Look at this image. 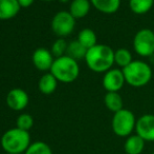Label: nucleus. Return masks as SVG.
I'll use <instances>...</instances> for the list:
<instances>
[{"label": "nucleus", "instance_id": "4", "mask_svg": "<svg viewBox=\"0 0 154 154\" xmlns=\"http://www.w3.org/2000/svg\"><path fill=\"white\" fill-rule=\"evenodd\" d=\"M49 72L57 78L58 81L70 84L79 77L80 67L77 60L64 55L54 60Z\"/></svg>", "mask_w": 154, "mask_h": 154}, {"label": "nucleus", "instance_id": "8", "mask_svg": "<svg viewBox=\"0 0 154 154\" xmlns=\"http://www.w3.org/2000/svg\"><path fill=\"white\" fill-rule=\"evenodd\" d=\"M126 84L123 70L120 68H112L104 73L102 84L107 92H120Z\"/></svg>", "mask_w": 154, "mask_h": 154}, {"label": "nucleus", "instance_id": "18", "mask_svg": "<svg viewBox=\"0 0 154 154\" xmlns=\"http://www.w3.org/2000/svg\"><path fill=\"white\" fill-rule=\"evenodd\" d=\"M77 40L79 41L81 44H83L86 49H90V48L94 47L95 44H97V37L95 32L91 29H83L79 32L78 34Z\"/></svg>", "mask_w": 154, "mask_h": 154}, {"label": "nucleus", "instance_id": "10", "mask_svg": "<svg viewBox=\"0 0 154 154\" xmlns=\"http://www.w3.org/2000/svg\"><path fill=\"white\" fill-rule=\"evenodd\" d=\"M29 95L23 89L15 88L6 95V105L14 111H22L29 105Z\"/></svg>", "mask_w": 154, "mask_h": 154}, {"label": "nucleus", "instance_id": "14", "mask_svg": "<svg viewBox=\"0 0 154 154\" xmlns=\"http://www.w3.org/2000/svg\"><path fill=\"white\" fill-rule=\"evenodd\" d=\"M91 6L90 0H72L68 12L75 19H81L87 16Z\"/></svg>", "mask_w": 154, "mask_h": 154}, {"label": "nucleus", "instance_id": "12", "mask_svg": "<svg viewBox=\"0 0 154 154\" xmlns=\"http://www.w3.org/2000/svg\"><path fill=\"white\" fill-rule=\"evenodd\" d=\"M20 8L18 0H0V20H10L16 17Z\"/></svg>", "mask_w": 154, "mask_h": 154}, {"label": "nucleus", "instance_id": "16", "mask_svg": "<svg viewBox=\"0 0 154 154\" xmlns=\"http://www.w3.org/2000/svg\"><path fill=\"white\" fill-rule=\"evenodd\" d=\"M104 103L106 108L112 113L120 111L124 108L122 95L119 92H107L104 96Z\"/></svg>", "mask_w": 154, "mask_h": 154}, {"label": "nucleus", "instance_id": "22", "mask_svg": "<svg viewBox=\"0 0 154 154\" xmlns=\"http://www.w3.org/2000/svg\"><path fill=\"white\" fill-rule=\"evenodd\" d=\"M24 154H53L51 147L43 142H35L31 144Z\"/></svg>", "mask_w": 154, "mask_h": 154}, {"label": "nucleus", "instance_id": "23", "mask_svg": "<svg viewBox=\"0 0 154 154\" xmlns=\"http://www.w3.org/2000/svg\"><path fill=\"white\" fill-rule=\"evenodd\" d=\"M67 47H68V43H67L63 38H59L53 43L51 52L54 55V57L59 58V57H61V56L66 55Z\"/></svg>", "mask_w": 154, "mask_h": 154}, {"label": "nucleus", "instance_id": "21", "mask_svg": "<svg viewBox=\"0 0 154 154\" xmlns=\"http://www.w3.org/2000/svg\"><path fill=\"white\" fill-rule=\"evenodd\" d=\"M133 61L132 54L126 48H120L114 51V64L118 66V68L124 69Z\"/></svg>", "mask_w": 154, "mask_h": 154}, {"label": "nucleus", "instance_id": "27", "mask_svg": "<svg viewBox=\"0 0 154 154\" xmlns=\"http://www.w3.org/2000/svg\"><path fill=\"white\" fill-rule=\"evenodd\" d=\"M42 1H46V2H51V1H55V0H42Z\"/></svg>", "mask_w": 154, "mask_h": 154}, {"label": "nucleus", "instance_id": "20", "mask_svg": "<svg viewBox=\"0 0 154 154\" xmlns=\"http://www.w3.org/2000/svg\"><path fill=\"white\" fill-rule=\"evenodd\" d=\"M154 5V0H129V8L135 15H144L150 12Z\"/></svg>", "mask_w": 154, "mask_h": 154}, {"label": "nucleus", "instance_id": "15", "mask_svg": "<svg viewBox=\"0 0 154 154\" xmlns=\"http://www.w3.org/2000/svg\"><path fill=\"white\" fill-rule=\"evenodd\" d=\"M91 5L103 14H114L121 6V0H90Z\"/></svg>", "mask_w": 154, "mask_h": 154}, {"label": "nucleus", "instance_id": "3", "mask_svg": "<svg viewBox=\"0 0 154 154\" xmlns=\"http://www.w3.org/2000/svg\"><path fill=\"white\" fill-rule=\"evenodd\" d=\"M31 146V135L29 131L13 128L1 137V147L8 154H22Z\"/></svg>", "mask_w": 154, "mask_h": 154}, {"label": "nucleus", "instance_id": "19", "mask_svg": "<svg viewBox=\"0 0 154 154\" xmlns=\"http://www.w3.org/2000/svg\"><path fill=\"white\" fill-rule=\"evenodd\" d=\"M86 53H87V49L83 44H81L78 40H72L68 43L66 55L73 58L77 61L81 59H85Z\"/></svg>", "mask_w": 154, "mask_h": 154}, {"label": "nucleus", "instance_id": "28", "mask_svg": "<svg viewBox=\"0 0 154 154\" xmlns=\"http://www.w3.org/2000/svg\"><path fill=\"white\" fill-rule=\"evenodd\" d=\"M151 154H154V152H153V153H151Z\"/></svg>", "mask_w": 154, "mask_h": 154}, {"label": "nucleus", "instance_id": "13", "mask_svg": "<svg viewBox=\"0 0 154 154\" xmlns=\"http://www.w3.org/2000/svg\"><path fill=\"white\" fill-rule=\"evenodd\" d=\"M145 142L140 135L133 134L126 138L124 144V150L126 154H142L145 149Z\"/></svg>", "mask_w": 154, "mask_h": 154}, {"label": "nucleus", "instance_id": "2", "mask_svg": "<svg viewBox=\"0 0 154 154\" xmlns=\"http://www.w3.org/2000/svg\"><path fill=\"white\" fill-rule=\"evenodd\" d=\"M122 70L126 84L132 88H143L147 86L153 76L151 66L144 60H133Z\"/></svg>", "mask_w": 154, "mask_h": 154}, {"label": "nucleus", "instance_id": "11", "mask_svg": "<svg viewBox=\"0 0 154 154\" xmlns=\"http://www.w3.org/2000/svg\"><path fill=\"white\" fill-rule=\"evenodd\" d=\"M32 60L37 70L45 72V71H51L55 59L51 51L45 48H38L32 53Z\"/></svg>", "mask_w": 154, "mask_h": 154}, {"label": "nucleus", "instance_id": "7", "mask_svg": "<svg viewBox=\"0 0 154 154\" xmlns=\"http://www.w3.org/2000/svg\"><path fill=\"white\" fill-rule=\"evenodd\" d=\"M75 27V18L67 11L58 12L51 20V30L60 38L70 35Z\"/></svg>", "mask_w": 154, "mask_h": 154}, {"label": "nucleus", "instance_id": "5", "mask_svg": "<svg viewBox=\"0 0 154 154\" xmlns=\"http://www.w3.org/2000/svg\"><path fill=\"white\" fill-rule=\"evenodd\" d=\"M135 115L133 112L123 108L122 110L113 113L111 120V128L116 136L120 137H128L135 130L136 126Z\"/></svg>", "mask_w": 154, "mask_h": 154}, {"label": "nucleus", "instance_id": "24", "mask_svg": "<svg viewBox=\"0 0 154 154\" xmlns=\"http://www.w3.org/2000/svg\"><path fill=\"white\" fill-rule=\"evenodd\" d=\"M17 128L21 130H24V131H29L32 129V125H34V119H32V115L27 113L20 114L17 118Z\"/></svg>", "mask_w": 154, "mask_h": 154}, {"label": "nucleus", "instance_id": "1", "mask_svg": "<svg viewBox=\"0 0 154 154\" xmlns=\"http://www.w3.org/2000/svg\"><path fill=\"white\" fill-rule=\"evenodd\" d=\"M85 62L92 72H107L114 66V50L107 44L97 43L87 50Z\"/></svg>", "mask_w": 154, "mask_h": 154}, {"label": "nucleus", "instance_id": "6", "mask_svg": "<svg viewBox=\"0 0 154 154\" xmlns=\"http://www.w3.org/2000/svg\"><path fill=\"white\" fill-rule=\"evenodd\" d=\"M133 50L140 57H152L154 55V31L140 29L135 33L132 41Z\"/></svg>", "mask_w": 154, "mask_h": 154}, {"label": "nucleus", "instance_id": "9", "mask_svg": "<svg viewBox=\"0 0 154 154\" xmlns=\"http://www.w3.org/2000/svg\"><path fill=\"white\" fill-rule=\"evenodd\" d=\"M135 132L145 142H154V114H144L138 117Z\"/></svg>", "mask_w": 154, "mask_h": 154}, {"label": "nucleus", "instance_id": "25", "mask_svg": "<svg viewBox=\"0 0 154 154\" xmlns=\"http://www.w3.org/2000/svg\"><path fill=\"white\" fill-rule=\"evenodd\" d=\"M35 0H18L19 4H20L21 8H29L34 3Z\"/></svg>", "mask_w": 154, "mask_h": 154}, {"label": "nucleus", "instance_id": "29", "mask_svg": "<svg viewBox=\"0 0 154 154\" xmlns=\"http://www.w3.org/2000/svg\"><path fill=\"white\" fill-rule=\"evenodd\" d=\"M153 31H154V30H153Z\"/></svg>", "mask_w": 154, "mask_h": 154}, {"label": "nucleus", "instance_id": "17", "mask_svg": "<svg viewBox=\"0 0 154 154\" xmlns=\"http://www.w3.org/2000/svg\"><path fill=\"white\" fill-rule=\"evenodd\" d=\"M58 82L59 81L57 80V78L54 76L51 72L46 73V74L43 75L40 78V80H39V84H38L39 90H40V92L42 94L45 95L53 94L56 91V89H57Z\"/></svg>", "mask_w": 154, "mask_h": 154}, {"label": "nucleus", "instance_id": "26", "mask_svg": "<svg viewBox=\"0 0 154 154\" xmlns=\"http://www.w3.org/2000/svg\"><path fill=\"white\" fill-rule=\"evenodd\" d=\"M60 2H62V3H66V2H68L69 0H59Z\"/></svg>", "mask_w": 154, "mask_h": 154}]
</instances>
